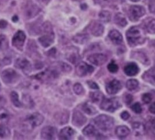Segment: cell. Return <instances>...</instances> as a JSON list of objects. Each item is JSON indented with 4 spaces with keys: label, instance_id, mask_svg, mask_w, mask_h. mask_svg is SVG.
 Wrapping results in <instances>:
<instances>
[{
    "label": "cell",
    "instance_id": "13",
    "mask_svg": "<svg viewBox=\"0 0 155 140\" xmlns=\"http://www.w3.org/2000/svg\"><path fill=\"white\" fill-rule=\"evenodd\" d=\"M105 88L106 91L108 94L113 95L117 93L121 89L122 84L119 80L114 79L106 84Z\"/></svg>",
    "mask_w": 155,
    "mask_h": 140
},
{
    "label": "cell",
    "instance_id": "51",
    "mask_svg": "<svg viewBox=\"0 0 155 140\" xmlns=\"http://www.w3.org/2000/svg\"><path fill=\"white\" fill-rule=\"evenodd\" d=\"M151 125H152L153 127L154 128V129H155V118H154V119L152 121Z\"/></svg>",
    "mask_w": 155,
    "mask_h": 140
},
{
    "label": "cell",
    "instance_id": "38",
    "mask_svg": "<svg viewBox=\"0 0 155 140\" xmlns=\"http://www.w3.org/2000/svg\"><path fill=\"white\" fill-rule=\"evenodd\" d=\"M107 69L108 70L111 72V73H115L118 71V66L114 62H112L111 63H110L108 66H107Z\"/></svg>",
    "mask_w": 155,
    "mask_h": 140
},
{
    "label": "cell",
    "instance_id": "6",
    "mask_svg": "<svg viewBox=\"0 0 155 140\" xmlns=\"http://www.w3.org/2000/svg\"><path fill=\"white\" fill-rule=\"evenodd\" d=\"M94 68L84 62H79L76 66V74L81 77L90 75L94 71Z\"/></svg>",
    "mask_w": 155,
    "mask_h": 140
},
{
    "label": "cell",
    "instance_id": "5",
    "mask_svg": "<svg viewBox=\"0 0 155 140\" xmlns=\"http://www.w3.org/2000/svg\"><path fill=\"white\" fill-rule=\"evenodd\" d=\"M44 121V116L38 112H34L27 116L25 121L32 128L38 127Z\"/></svg>",
    "mask_w": 155,
    "mask_h": 140
},
{
    "label": "cell",
    "instance_id": "53",
    "mask_svg": "<svg viewBox=\"0 0 155 140\" xmlns=\"http://www.w3.org/2000/svg\"><path fill=\"white\" fill-rule=\"evenodd\" d=\"M104 1H110V0H104Z\"/></svg>",
    "mask_w": 155,
    "mask_h": 140
},
{
    "label": "cell",
    "instance_id": "32",
    "mask_svg": "<svg viewBox=\"0 0 155 140\" xmlns=\"http://www.w3.org/2000/svg\"><path fill=\"white\" fill-rule=\"evenodd\" d=\"M41 32L43 33L44 34L53 33V27H52V25H51V23L50 22H48V21H46V22H44L41 25Z\"/></svg>",
    "mask_w": 155,
    "mask_h": 140
},
{
    "label": "cell",
    "instance_id": "7",
    "mask_svg": "<svg viewBox=\"0 0 155 140\" xmlns=\"http://www.w3.org/2000/svg\"><path fill=\"white\" fill-rule=\"evenodd\" d=\"M145 13L143 7L140 5H131L128 10V16L131 21H137Z\"/></svg>",
    "mask_w": 155,
    "mask_h": 140
},
{
    "label": "cell",
    "instance_id": "4",
    "mask_svg": "<svg viewBox=\"0 0 155 140\" xmlns=\"http://www.w3.org/2000/svg\"><path fill=\"white\" fill-rule=\"evenodd\" d=\"M1 77L5 84L10 85L16 83L19 80L20 75L13 69L7 68L1 72Z\"/></svg>",
    "mask_w": 155,
    "mask_h": 140
},
{
    "label": "cell",
    "instance_id": "23",
    "mask_svg": "<svg viewBox=\"0 0 155 140\" xmlns=\"http://www.w3.org/2000/svg\"><path fill=\"white\" fill-rule=\"evenodd\" d=\"M104 26L99 22H94L90 28L91 33L94 36H100L104 33Z\"/></svg>",
    "mask_w": 155,
    "mask_h": 140
},
{
    "label": "cell",
    "instance_id": "54",
    "mask_svg": "<svg viewBox=\"0 0 155 140\" xmlns=\"http://www.w3.org/2000/svg\"><path fill=\"white\" fill-rule=\"evenodd\" d=\"M1 83H0V89H1Z\"/></svg>",
    "mask_w": 155,
    "mask_h": 140
},
{
    "label": "cell",
    "instance_id": "33",
    "mask_svg": "<svg viewBox=\"0 0 155 140\" xmlns=\"http://www.w3.org/2000/svg\"><path fill=\"white\" fill-rule=\"evenodd\" d=\"M99 18L101 21L107 23L110 21L111 14L108 11L102 10L99 14Z\"/></svg>",
    "mask_w": 155,
    "mask_h": 140
},
{
    "label": "cell",
    "instance_id": "2",
    "mask_svg": "<svg viewBox=\"0 0 155 140\" xmlns=\"http://www.w3.org/2000/svg\"><path fill=\"white\" fill-rule=\"evenodd\" d=\"M95 125L101 130L107 132L110 130L114 126V119L107 115H99L93 119Z\"/></svg>",
    "mask_w": 155,
    "mask_h": 140
},
{
    "label": "cell",
    "instance_id": "26",
    "mask_svg": "<svg viewBox=\"0 0 155 140\" xmlns=\"http://www.w3.org/2000/svg\"><path fill=\"white\" fill-rule=\"evenodd\" d=\"M89 39V36L87 34L80 33L77 34L73 37V40L78 44H84L86 43Z\"/></svg>",
    "mask_w": 155,
    "mask_h": 140
},
{
    "label": "cell",
    "instance_id": "24",
    "mask_svg": "<svg viewBox=\"0 0 155 140\" xmlns=\"http://www.w3.org/2000/svg\"><path fill=\"white\" fill-rule=\"evenodd\" d=\"M130 129L125 126H119L116 128L115 133L116 136L121 139L126 138L130 134Z\"/></svg>",
    "mask_w": 155,
    "mask_h": 140
},
{
    "label": "cell",
    "instance_id": "40",
    "mask_svg": "<svg viewBox=\"0 0 155 140\" xmlns=\"http://www.w3.org/2000/svg\"><path fill=\"white\" fill-rule=\"evenodd\" d=\"M152 100V96L149 93L143 94L142 96V100L145 104H148Z\"/></svg>",
    "mask_w": 155,
    "mask_h": 140
},
{
    "label": "cell",
    "instance_id": "16",
    "mask_svg": "<svg viewBox=\"0 0 155 140\" xmlns=\"http://www.w3.org/2000/svg\"><path fill=\"white\" fill-rule=\"evenodd\" d=\"M76 134L75 130L70 127H65L62 128L59 133L60 139L69 140L72 139Z\"/></svg>",
    "mask_w": 155,
    "mask_h": 140
},
{
    "label": "cell",
    "instance_id": "11",
    "mask_svg": "<svg viewBox=\"0 0 155 140\" xmlns=\"http://www.w3.org/2000/svg\"><path fill=\"white\" fill-rule=\"evenodd\" d=\"M56 129L53 126H48L42 128L41 132V137L42 139H54L56 135Z\"/></svg>",
    "mask_w": 155,
    "mask_h": 140
},
{
    "label": "cell",
    "instance_id": "1",
    "mask_svg": "<svg viewBox=\"0 0 155 140\" xmlns=\"http://www.w3.org/2000/svg\"><path fill=\"white\" fill-rule=\"evenodd\" d=\"M126 37L127 42L131 46L142 44L145 40L144 31L137 26H134L129 28L126 33Z\"/></svg>",
    "mask_w": 155,
    "mask_h": 140
},
{
    "label": "cell",
    "instance_id": "15",
    "mask_svg": "<svg viewBox=\"0 0 155 140\" xmlns=\"http://www.w3.org/2000/svg\"><path fill=\"white\" fill-rule=\"evenodd\" d=\"M54 39V33H45L39 37L38 41L44 48L50 46L53 42Z\"/></svg>",
    "mask_w": 155,
    "mask_h": 140
},
{
    "label": "cell",
    "instance_id": "37",
    "mask_svg": "<svg viewBox=\"0 0 155 140\" xmlns=\"http://www.w3.org/2000/svg\"><path fill=\"white\" fill-rule=\"evenodd\" d=\"M67 59L71 62L72 63L74 64L76 63L78 60L79 59V56L78 55V53L76 52H73V53H71V54H69L68 57H67Z\"/></svg>",
    "mask_w": 155,
    "mask_h": 140
},
{
    "label": "cell",
    "instance_id": "22",
    "mask_svg": "<svg viewBox=\"0 0 155 140\" xmlns=\"http://www.w3.org/2000/svg\"><path fill=\"white\" fill-rule=\"evenodd\" d=\"M132 128L134 135L137 136H142L145 132V127L140 122H134L132 124Z\"/></svg>",
    "mask_w": 155,
    "mask_h": 140
},
{
    "label": "cell",
    "instance_id": "20",
    "mask_svg": "<svg viewBox=\"0 0 155 140\" xmlns=\"http://www.w3.org/2000/svg\"><path fill=\"white\" fill-rule=\"evenodd\" d=\"M124 70L125 74L128 76H134L139 72V68L135 63L131 62L126 65Z\"/></svg>",
    "mask_w": 155,
    "mask_h": 140
},
{
    "label": "cell",
    "instance_id": "21",
    "mask_svg": "<svg viewBox=\"0 0 155 140\" xmlns=\"http://www.w3.org/2000/svg\"><path fill=\"white\" fill-rule=\"evenodd\" d=\"M108 37L111 41L116 45H119L122 42V34L117 30H111L108 33Z\"/></svg>",
    "mask_w": 155,
    "mask_h": 140
},
{
    "label": "cell",
    "instance_id": "29",
    "mask_svg": "<svg viewBox=\"0 0 155 140\" xmlns=\"http://www.w3.org/2000/svg\"><path fill=\"white\" fill-rule=\"evenodd\" d=\"M90 98L91 99V100L93 102V103H99V102H101L102 100H103V98H104L103 94L98 91H96V92H91L90 93Z\"/></svg>",
    "mask_w": 155,
    "mask_h": 140
},
{
    "label": "cell",
    "instance_id": "41",
    "mask_svg": "<svg viewBox=\"0 0 155 140\" xmlns=\"http://www.w3.org/2000/svg\"><path fill=\"white\" fill-rule=\"evenodd\" d=\"M133 100V96L130 94H125L124 97V101L127 105H130Z\"/></svg>",
    "mask_w": 155,
    "mask_h": 140
},
{
    "label": "cell",
    "instance_id": "3",
    "mask_svg": "<svg viewBox=\"0 0 155 140\" xmlns=\"http://www.w3.org/2000/svg\"><path fill=\"white\" fill-rule=\"evenodd\" d=\"M120 107L121 104L117 98H104L100 105L102 110L110 112H113Z\"/></svg>",
    "mask_w": 155,
    "mask_h": 140
},
{
    "label": "cell",
    "instance_id": "46",
    "mask_svg": "<svg viewBox=\"0 0 155 140\" xmlns=\"http://www.w3.org/2000/svg\"><path fill=\"white\" fill-rule=\"evenodd\" d=\"M56 52V49L54 48H52L48 51V55L49 56H54Z\"/></svg>",
    "mask_w": 155,
    "mask_h": 140
},
{
    "label": "cell",
    "instance_id": "47",
    "mask_svg": "<svg viewBox=\"0 0 155 140\" xmlns=\"http://www.w3.org/2000/svg\"><path fill=\"white\" fill-rule=\"evenodd\" d=\"M149 111L155 114V103H153V104H151L149 107Z\"/></svg>",
    "mask_w": 155,
    "mask_h": 140
},
{
    "label": "cell",
    "instance_id": "50",
    "mask_svg": "<svg viewBox=\"0 0 155 140\" xmlns=\"http://www.w3.org/2000/svg\"><path fill=\"white\" fill-rule=\"evenodd\" d=\"M18 16H14L13 18H12V21H13V22H16V21H18Z\"/></svg>",
    "mask_w": 155,
    "mask_h": 140
},
{
    "label": "cell",
    "instance_id": "27",
    "mask_svg": "<svg viewBox=\"0 0 155 140\" xmlns=\"http://www.w3.org/2000/svg\"><path fill=\"white\" fill-rule=\"evenodd\" d=\"M114 23L119 27H124L127 24L125 17L120 13H117L114 18Z\"/></svg>",
    "mask_w": 155,
    "mask_h": 140
},
{
    "label": "cell",
    "instance_id": "9",
    "mask_svg": "<svg viewBox=\"0 0 155 140\" xmlns=\"http://www.w3.org/2000/svg\"><path fill=\"white\" fill-rule=\"evenodd\" d=\"M71 122L74 126L80 127L85 124L87 118L80 111L75 109L73 112Z\"/></svg>",
    "mask_w": 155,
    "mask_h": 140
},
{
    "label": "cell",
    "instance_id": "14",
    "mask_svg": "<svg viewBox=\"0 0 155 140\" xmlns=\"http://www.w3.org/2000/svg\"><path fill=\"white\" fill-rule=\"evenodd\" d=\"M41 10V8L36 4H28L25 9V11H24L25 17L27 19L33 18L39 13Z\"/></svg>",
    "mask_w": 155,
    "mask_h": 140
},
{
    "label": "cell",
    "instance_id": "43",
    "mask_svg": "<svg viewBox=\"0 0 155 140\" xmlns=\"http://www.w3.org/2000/svg\"><path fill=\"white\" fill-rule=\"evenodd\" d=\"M6 104V99L5 97L0 94V110H1Z\"/></svg>",
    "mask_w": 155,
    "mask_h": 140
},
{
    "label": "cell",
    "instance_id": "17",
    "mask_svg": "<svg viewBox=\"0 0 155 140\" xmlns=\"http://www.w3.org/2000/svg\"><path fill=\"white\" fill-rule=\"evenodd\" d=\"M69 116V112L65 109L56 113V114L54 115V118L58 124L63 125L68 122Z\"/></svg>",
    "mask_w": 155,
    "mask_h": 140
},
{
    "label": "cell",
    "instance_id": "12",
    "mask_svg": "<svg viewBox=\"0 0 155 140\" xmlns=\"http://www.w3.org/2000/svg\"><path fill=\"white\" fill-rule=\"evenodd\" d=\"M15 66L22 70L25 74L29 73L31 69V64L27 59L24 58L18 59L15 61Z\"/></svg>",
    "mask_w": 155,
    "mask_h": 140
},
{
    "label": "cell",
    "instance_id": "8",
    "mask_svg": "<svg viewBox=\"0 0 155 140\" xmlns=\"http://www.w3.org/2000/svg\"><path fill=\"white\" fill-rule=\"evenodd\" d=\"M26 39L25 34L21 30H18L13 36L12 40V45L16 48L21 50Z\"/></svg>",
    "mask_w": 155,
    "mask_h": 140
},
{
    "label": "cell",
    "instance_id": "49",
    "mask_svg": "<svg viewBox=\"0 0 155 140\" xmlns=\"http://www.w3.org/2000/svg\"><path fill=\"white\" fill-rule=\"evenodd\" d=\"M39 2H42V3H44V4H48L51 0H38Z\"/></svg>",
    "mask_w": 155,
    "mask_h": 140
},
{
    "label": "cell",
    "instance_id": "31",
    "mask_svg": "<svg viewBox=\"0 0 155 140\" xmlns=\"http://www.w3.org/2000/svg\"><path fill=\"white\" fill-rule=\"evenodd\" d=\"M126 87L130 91H136L139 87V82L136 79H130L126 83Z\"/></svg>",
    "mask_w": 155,
    "mask_h": 140
},
{
    "label": "cell",
    "instance_id": "39",
    "mask_svg": "<svg viewBox=\"0 0 155 140\" xmlns=\"http://www.w3.org/2000/svg\"><path fill=\"white\" fill-rule=\"evenodd\" d=\"M131 109L134 113L137 114L140 113L142 111V106L139 103H136L134 104H133L131 106Z\"/></svg>",
    "mask_w": 155,
    "mask_h": 140
},
{
    "label": "cell",
    "instance_id": "52",
    "mask_svg": "<svg viewBox=\"0 0 155 140\" xmlns=\"http://www.w3.org/2000/svg\"><path fill=\"white\" fill-rule=\"evenodd\" d=\"M130 1H133V2H137V1H139V0H130Z\"/></svg>",
    "mask_w": 155,
    "mask_h": 140
},
{
    "label": "cell",
    "instance_id": "45",
    "mask_svg": "<svg viewBox=\"0 0 155 140\" xmlns=\"http://www.w3.org/2000/svg\"><path fill=\"white\" fill-rule=\"evenodd\" d=\"M7 25V22L4 19L0 21V28H5Z\"/></svg>",
    "mask_w": 155,
    "mask_h": 140
},
{
    "label": "cell",
    "instance_id": "18",
    "mask_svg": "<svg viewBox=\"0 0 155 140\" xmlns=\"http://www.w3.org/2000/svg\"><path fill=\"white\" fill-rule=\"evenodd\" d=\"M142 78L146 82L155 86V67L151 68L142 75Z\"/></svg>",
    "mask_w": 155,
    "mask_h": 140
},
{
    "label": "cell",
    "instance_id": "30",
    "mask_svg": "<svg viewBox=\"0 0 155 140\" xmlns=\"http://www.w3.org/2000/svg\"><path fill=\"white\" fill-rule=\"evenodd\" d=\"M10 100L13 104L16 107H21L22 105L19 98L18 94L15 91H12L10 93Z\"/></svg>",
    "mask_w": 155,
    "mask_h": 140
},
{
    "label": "cell",
    "instance_id": "10",
    "mask_svg": "<svg viewBox=\"0 0 155 140\" xmlns=\"http://www.w3.org/2000/svg\"><path fill=\"white\" fill-rule=\"evenodd\" d=\"M87 60L93 65L101 66L107 60V57L101 53H94L88 56Z\"/></svg>",
    "mask_w": 155,
    "mask_h": 140
},
{
    "label": "cell",
    "instance_id": "25",
    "mask_svg": "<svg viewBox=\"0 0 155 140\" xmlns=\"http://www.w3.org/2000/svg\"><path fill=\"white\" fill-rule=\"evenodd\" d=\"M145 30L151 34H155V19L148 18L144 22Z\"/></svg>",
    "mask_w": 155,
    "mask_h": 140
},
{
    "label": "cell",
    "instance_id": "19",
    "mask_svg": "<svg viewBox=\"0 0 155 140\" xmlns=\"http://www.w3.org/2000/svg\"><path fill=\"white\" fill-rule=\"evenodd\" d=\"M82 133L85 136L89 138H99V136H100V133L98 132L97 130L92 124H88L86 127H85L84 129L82 130Z\"/></svg>",
    "mask_w": 155,
    "mask_h": 140
},
{
    "label": "cell",
    "instance_id": "44",
    "mask_svg": "<svg viewBox=\"0 0 155 140\" xmlns=\"http://www.w3.org/2000/svg\"><path fill=\"white\" fill-rule=\"evenodd\" d=\"M130 115L129 113L127 111H124L120 114V117L124 120H127L130 118Z\"/></svg>",
    "mask_w": 155,
    "mask_h": 140
},
{
    "label": "cell",
    "instance_id": "42",
    "mask_svg": "<svg viewBox=\"0 0 155 140\" xmlns=\"http://www.w3.org/2000/svg\"><path fill=\"white\" fill-rule=\"evenodd\" d=\"M87 83L88 86H89L91 89H99V86H98V85H97V83H96L94 81L90 80V81H88Z\"/></svg>",
    "mask_w": 155,
    "mask_h": 140
},
{
    "label": "cell",
    "instance_id": "34",
    "mask_svg": "<svg viewBox=\"0 0 155 140\" xmlns=\"http://www.w3.org/2000/svg\"><path fill=\"white\" fill-rule=\"evenodd\" d=\"M11 132L8 127L5 126H0V138H7L10 136Z\"/></svg>",
    "mask_w": 155,
    "mask_h": 140
},
{
    "label": "cell",
    "instance_id": "36",
    "mask_svg": "<svg viewBox=\"0 0 155 140\" xmlns=\"http://www.w3.org/2000/svg\"><path fill=\"white\" fill-rule=\"evenodd\" d=\"M73 89L74 92L78 95H82L84 92H85V90L84 87L82 86V85L79 83H76L73 85Z\"/></svg>",
    "mask_w": 155,
    "mask_h": 140
},
{
    "label": "cell",
    "instance_id": "48",
    "mask_svg": "<svg viewBox=\"0 0 155 140\" xmlns=\"http://www.w3.org/2000/svg\"><path fill=\"white\" fill-rule=\"evenodd\" d=\"M5 39V37L4 36H3V35L0 36V48L2 47V43H3Z\"/></svg>",
    "mask_w": 155,
    "mask_h": 140
},
{
    "label": "cell",
    "instance_id": "35",
    "mask_svg": "<svg viewBox=\"0 0 155 140\" xmlns=\"http://www.w3.org/2000/svg\"><path fill=\"white\" fill-rule=\"evenodd\" d=\"M58 66L61 71L64 73H69L72 70L71 66L65 62H61L58 64Z\"/></svg>",
    "mask_w": 155,
    "mask_h": 140
},
{
    "label": "cell",
    "instance_id": "28",
    "mask_svg": "<svg viewBox=\"0 0 155 140\" xmlns=\"http://www.w3.org/2000/svg\"><path fill=\"white\" fill-rule=\"evenodd\" d=\"M82 109L85 113L89 115H94L97 112L96 107L88 103H84L82 106Z\"/></svg>",
    "mask_w": 155,
    "mask_h": 140
}]
</instances>
